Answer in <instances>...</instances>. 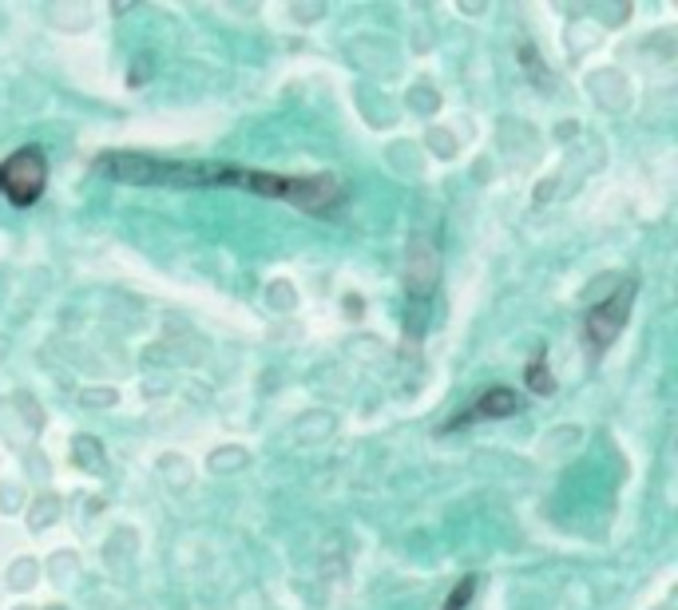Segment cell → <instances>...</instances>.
<instances>
[{"label":"cell","instance_id":"cell-1","mask_svg":"<svg viewBox=\"0 0 678 610\" xmlns=\"http://www.w3.org/2000/svg\"><path fill=\"white\" fill-rule=\"evenodd\" d=\"M100 167L123 183L246 187L254 195L294 203L310 214H322L341 199V183L334 175H274V171H250V167H226V163H159V159H135V155H108L100 159Z\"/></svg>","mask_w":678,"mask_h":610},{"label":"cell","instance_id":"cell-2","mask_svg":"<svg viewBox=\"0 0 678 610\" xmlns=\"http://www.w3.org/2000/svg\"><path fill=\"white\" fill-rule=\"evenodd\" d=\"M48 183V163L36 147H20L0 163V191L12 206H32L44 195Z\"/></svg>","mask_w":678,"mask_h":610},{"label":"cell","instance_id":"cell-3","mask_svg":"<svg viewBox=\"0 0 678 610\" xmlns=\"http://www.w3.org/2000/svg\"><path fill=\"white\" fill-rule=\"evenodd\" d=\"M631 298H635V282H623L619 294H611V298H603L599 305L587 309V317H583V341L591 345V353H603V349L619 337V329H623V321H627V313H631Z\"/></svg>","mask_w":678,"mask_h":610},{"label":"cell","instance_id":"cell-4","mask_svg":"<svg viewBox=\"0 0 678 610\" xmlns=\"http://www.w3.org/2000/svg\"><path fill=\"white\" fill-rule=\"evenodd\" d=\"M520 408V397L512 393V389H488V393H480V401L468 408L460 420H452L449 428H456V424H468V420H492V416H512Z\"/></svg>","mask_w":678,"mask_h":610},{"label":"cell","instance_id":"cell-5","mask_svg":"<svg viewBox=\"0 0 678 610\" xmlns=\"http://www.w3.org/2000/svg\"><path fill=\"white\" fill-rule=\"evenodd\" d=\"M528 389H532L536 397H552V389H556V381H552V373H548L544 353H536V357H532V365H528Z\"/></svg>","mask_w":678,"mask_h":610},{"label":"cell","instance_id":"cell-6","mask_svg":"<svg viewBox=\"0 0 678 610\" xmlns=\"http://www.w3.org/2000/svg\"><path fill=\"white\" fill-rule=\"evenodd\" d=\"M476 595V575H468V579H460L456 587L449 591V599H445V607L441 610H464L468 607V599Z\"/></svg>","mask_w":678,"mask_h":610}]
</instances>
